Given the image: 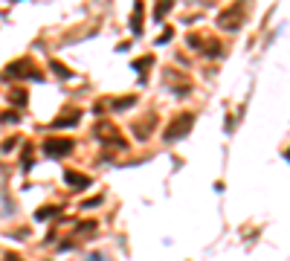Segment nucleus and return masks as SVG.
Wrapping results in <instances>:
<instances>
[{
	"label": "nucleus",
	"instance_id": "nucleus-1",
	"mask_svg": "<svg viewBox=\"0 0 290 261\" xmlns=\"http://www.w3.org/2000/svg\"><path fill=\"white\" fill-rule=\"evenodd\" d=\"M44 148L49 157H64V154L73 151V139H49Z\"/></svg>",
	"mask_w": 290,
	"mask_h": 261
},
{
	"label": "nucleus",
	"instance_id": "nucleus-2",
	"mask_svg": "<svg viewBox=\"0 0 290 261\" xmlns=\"http://www.w3.org/2000/svg\"><path fill=\"white\" fill-rule=\"evenodd\" d=\"M189 128H192V116L186 113V116H180V122H177V125L171 122V128L166 130V139H177V136H183V133H186Z\"/></svg>",
	"mask_w": 290,
	"mask_h": 261
},
{
	"label": "nucleus",
	"instance_id": "nucleus-3",
	"mask_svg": "<svg viewBox=\"0 0 290 261\" xmlns=\"http://www.w3.org/2000/svg\"><path fill=\"white\" fill-rule=\"evenodd\" d=\"M64 180H67V183H73V186H90V177H84V174H76V172H67V174H64Z\"/></svg>",
	"mask_w": 290,
	"mask_h": 261
}]
</instances>
